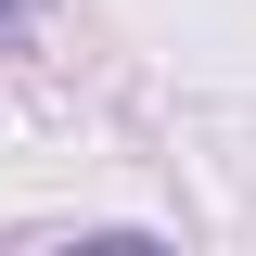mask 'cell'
Listing matches in <instances>:
<instances>
[{
	"mask_svg": "<svg viewBox=\"0 0 256 256\" xmlns=\"http://www.w3.org/2000/svg\"><path fill=\"white\" fill-rule=\"evenodd\" d=\"M13 13H26V0H0V26H13Z\"/></svg>",
	"mask_w": 256,
	"mask_h": 256,
	"instance_id": "cell-1",
	"label": "cell"
}]
</instances>
